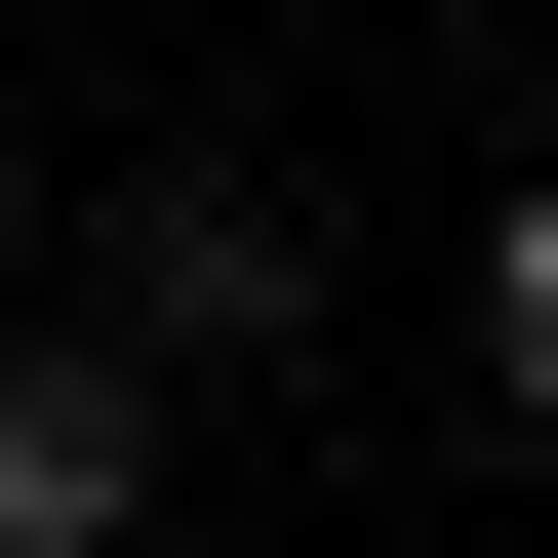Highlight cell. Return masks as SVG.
<instances>
[{"mask_svg": "<svg viewBox=\"0 0 558 558\" xmlns=\"http://www.w3.org/2000/svg\"><path fill=\"white\" fill-rule=\"evenodd\" d=\"M81 319H120V360H279V319H319V240H279V199H120Z\"/></svg>", "mask_w": 558, "mask_h": 558, "instance_id": "obj_1", "label": "cell"}, {"mask_svg": "<svg viewBox=\"0 0 558 558\" xmlns=\"http://www.w3.org/2000/svg\"><path fill=\"white\" fill-rule=\"evenodd\" d=\"M120 519H160V399L120 360H0V558H120Z\"/></svg>", "mask_w": 558, "mask_h": 558, "instance_id": "obj_2", "label": "cell"}, {"mask_svg": "<svg viewBox=\"0 0 558 558\" xmlns=\"http://www.w3.org/2000/svg\"><path fill=\"white\" fill-rule=\"evenodd\" d=\"M478 360H519V399H558V199H519V240H478Z\"/></svg>", "mask_w": 558, "mask_h": 558, "instance_id": "obj_3", "label": "cell"}, {"mask_svg": "<svg viewBox=\"0 0 558 558\" xmlns=\"http://www.w3.org/2000/svg\"><path fill=\"white\" fill-rule=\"evenodd\" d=\"M0 319H40V199H0Z\"/></svg>", "mask_w": 558, "mask_h": 558, "instance_id": "obj_4", "label": "cell"}]
</instances>
